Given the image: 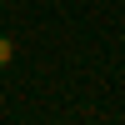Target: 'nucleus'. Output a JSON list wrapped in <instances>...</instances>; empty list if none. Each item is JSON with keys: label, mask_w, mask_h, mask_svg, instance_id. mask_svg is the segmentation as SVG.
<instances>
[{"label": "nucleus", "mask_w": 125, "mask_h": 125, "mask_svg": "<svg viewBox=\"0 0 125 125\" xmlns=\"http://www.w3.org/2000/svg\"><path fill=\"white\" fill-rule=\"evenodd\" d=\"M10 55H15V45H10L5 35H0V65H10Z\"/></svg>", "instance_id": "1"}]
</instances>
